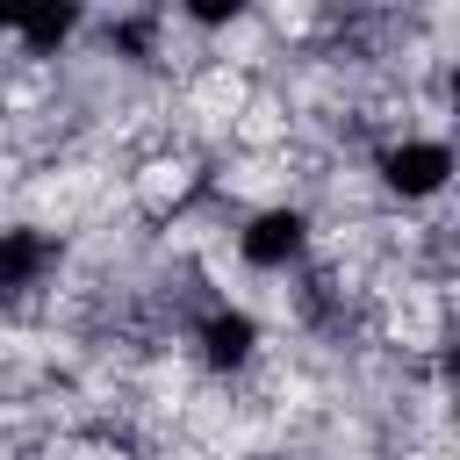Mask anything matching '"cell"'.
Instances as JSON below:
<instances>
[{
  "label": "cell",
  "mask_w": 460,
  "mask_h": 460,
  "mask_svg": "<svg viewBox=\"0 0 460 460\" xmlns=\"http://www.w3.org/2000/svg\"><path fill=\"white\" fill-rule=\"evenodd\" d=\"M446 180H453V151H446L438 137H402V144L381 151V187L402 194V201H424V194H438Z\"/></svg>",
  "instance_id": "cell-1"
},
{
  "label": "cell",
  "mask_w": 460,
  "mask_h": 460,
  "mask_svg": "<svg viewBox=\"0 0 460 460\" xmlns=\"http://www.w3.org/2000/svg\"><path fill=\"white\" fill-rule=\"evenodd\" d=\"M237 244H244V259L266 266V273H273V266H295L302 244H309V216H302V208H259Z\"/></svg>",
  "instance_id": "cell-2"
},
{
  "label": "cell",
  "mask_w": 460,
  "mask_h": 460,
  "mask_svg": "<svg viewBox=\"0 0 460 460\" xmlns=\"http://www.w3.org/2000/svg\"><path fill=\"white\" fill-rule=\"evenodd\" d=\"M50 266H58V244H50L43 230H0V295L36 288Z\"/></svg>",
  "instance_id": "cell-3"
},
{
  "label": "cell",
  "mask_w": 460,
  "mask_h": 460,
  "mask_svg": "<svg viewBox=\"0 0 460 460\" xmlns=\"http://www.w3.org/2000/svg\"><path fill=\"white\" fill-rule=\"evenodd\" d=\"M252 345H259V323H252L244 309H216V316L201 323V359H208V367H244Z\"/></svg>",
  "instance_id": "cell-4"
},
{
  "label": "cell",
  "mask_w": 460,
  "mask_h": 460,
  "mask_svg": "<svg viewBox=\"0 0 460 460\" xmlns=\"http://www.w3.org/2000/svg\"><path fill=\"white\" fill-rule=\"evenodd\" d=\"M14 29H22V43H29V50H58V43L79 29V14H72V7H50V14H22Z\"/></svg>",
  "instance_id": "cell-5"
}]
</instances>
